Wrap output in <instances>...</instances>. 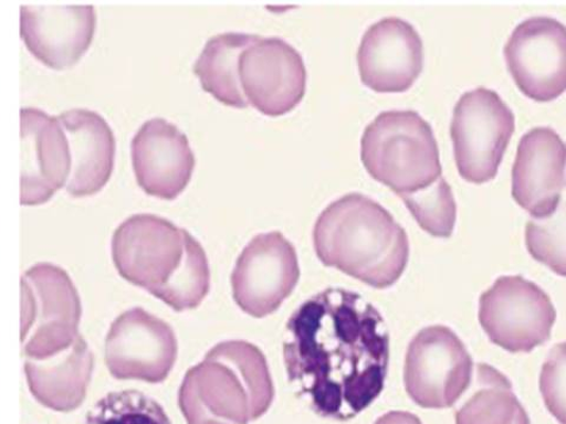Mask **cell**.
Masks as SVG:
<instances>
[{
  "instance_id": "7402d4cb",
  "label": "cell",
  "mask_w": 566,
  "mask_h": 424,
  "mask_svg": "<svg viewBox=\"0 0 566 424\" xmlns=\"http://www.w3.org/2000/svg\"><path fill=\"white\" fill-rule=\"evenodd\" d=\"M475 383L473 395L457 411V424H530L511 382L497 369L478 364Z\"/></svg>"
},
{
  "instance_id": "4316f807",
  "label": "cell",
  "mask_w": 566,
  "mask_h": 424,
  "mask_svg": "<svg viewBox=\"0 0 566 424\" xmlns=\"http://www.w3.org/2000/svg\"><path fill=\"white\" fill-rule=\"evenodd\" d=\"M375 424H422L421 421L409 412H389L382 415Z\"/></svg>"
},
{
  "instance_id": "484cf974",
  "label": "cell",
  "mask_w": 566,
  "mask_h": 424,
  "mask_svg": "<svg viewBox=\"0 0 566 424\" xmlns=\"http://www.w3.org/2000/svg\"><path fill=\"white\" fill-rule=\"evenodd\" d=\"M541 391L545 404L564 424L565 399V347L564 343L555 346L542 370Z\"/></svg>"
},
{
  "instance_id": "52a82bcc",
  "label": "cell",
  "mask_w": 566,
  "mask_h": 424,
  "mask_svg": "<svg viewBox=\"0 0 566 424\" xmlns=\"http://www.w3.org/2000/svg\"><path fill=\"white\" fill-rule=\"evenodd\" d=\"M515 128V114L491 88L476 87L462 95L451 123L459 174L475 184L493 180Z\"/></svg>"
},
{
  "instance_id": "9c48e42d",
  "label": "cell",
  "mask_w": 566,
  "mask_h": 424,
  "mask_svg": "<svg viewBox=\"0 0 566 424\" xmlns=\"http://www.w3.org/2000/svg\"><path fill=\"white\" fill-rule=\"evenodd\" d=\"M556 310L543 289L522 276L495 279L480 299L489 339L510 352H530L551 339Z\"/></svg>"
},
{
  "instance_id": "8992f818",
  "label": "cell",
  "mask_w": 566,
  "mask_h": 424,
  "mask_svg": "<svg viewBox=\"0 0 566 424\" xmlns=\"http://www.w3.org/2000/svg\"><path fill=\"white\" fill-rule=\"evenodd\" d=\"M82 317L78 292L52 263L34 264L22 276V348L25 359L56 356L76 340Z\"/></svg>"
},
{
  "instance_id": "cb8c5ba5",
  "label": "cell",
  "mask_w": 566,
  "mask_h": 424,
  "mask_svg": "<svg viewBox=\"0 0 566 424\" xmlns=\"http://www.w3.org/2000/svg\"><path fill=\"white\" fill-rule=\"evenodd\" d=\"M84 424H172L161 404L137 391L114 392L101 399Z\"/></svg>"
},
{
  "instance_id": "9a60e30c",
  "label": "cell",
  "mask_w": 566,
  "mask_h": 424,
  "mask_svg": "<svg viewBox=\"0 0 566 424\" xmlns=\"http://www.w3.org/2000/svg\"><path fill=\"white\" fill-rule=\"evenodd\" d=\"M132 158L138 186L163 200L179 197L195 168L188 137L161 117L142 124L132 140Z\"/></svg>"
},
{
  "instance_id": "6da1fadb",
  "label": "cell",
  "mask_w": 566,
  "mask_h": 424,
  "mask_svg": "<svg viewBox=\"0 0 566 424\" xmlns=\"http://www.w3.org/2000/svg\"><path fill=\"white\" fill-rule=\"evenodd\" d=\"M283 359L296 395L314 413L348 421L382 393L389 336L381 314L361 295L328 288L291 316Z\"/></svg>"
},
{
  "instance_id": "ac0fdd59",
  "label": "cell",
  "mask_w": 566,
  "mask_h": 424,
  "mask_svg": "<svg viewBox=\"0 0 566 424\" xmlns=\"http://www.w3.org/2000/svg\"><path fill=\"white\" fill-rule=\"evenodd\" d=\"M94 6H22L21 34L32 55L51 68L76 64L93 43Z\"/></svg>"
},
{
  "instance_id": "ffe728a7",
  "label": "cell",
  "mask_w": 566,
  "mask_h": 424,
  "mask_svg": "<svg viewBox=\"0 0 566 424\" xmlns=\"http://www.w3.org/2000/svg\"><path fill=\"white\" fill-rule=\"evenodd\" d=\"M94 356L80 333L76 340L48 359H25L29 389L46 409L69 413L78 409L86 398L94 371Z\"/></svg>"
},
{
  "instance_id": "ba28073f",
  "label": "cell",
  "mask_w": 566,
  "mask_h": 424,
  "mask_svg": "<svg viewBox=\"0 0 566 424\" xmlns=\"http://www.w3.org/2000/svg\"><path fill=\"white\" fill-rule=\"evenodd\" d=\"M473 362L465 344L448 327L420 330L407 349L403 382L421 409H450L468 391Z\"/></svg>"
},
{
  "instance_id": "d4e9b609",
  "label": "cell",
  "mask_w": 566,
  "mask_h": 424,
  "mask_svg": "<svg viewBox=\"0 0 566 424\" xmlns=\"http://www.w3.org/2000/svg\"><path fill=\"white\" fill-rule=\"evenodd\" d=\"M526 247L531 256L554 273L565 275V208L562 201L555 214L526 223Z\"/></svg>"
},
{
  "instance_id": "7c38bea8",
  "label": "cell",
  "mask_w": 566,
  "mask_h": 424,
  "mask_svg": "<svg viewBox=\"0 0 566 424\" xmlns=\"http://www.w3.org/2000/svg\"><path fill=\"white\" fill-rule=\"evenodd\" d=\"M171 327L142 308L116 318L105 340V363L117 380L164 382L176 362Z\"/></svg>"
},
{
  "instance_id": "5b68a950",
  "label": "cell",
  "mask_w": 566,
  "mask_h": 424,
  "mask_svg": "<svg viewBox=\"0 0 566 424\" xmlns=\"http://www.w3.org/2000/svg\"><path fill=\"white\" fill-rule=\"evenodd\" d=\"M367 172L398 197L431 186L442 176L431 124L413 110L380 113L361 137Z\"/></svg>"
},
{
  "instance_id": "2e32d148",
  "label": "cell",
  "mask_w": 566,
  "mask_h": 424,
  "mask_svg": "<svg viewBox=\"0 0 566 424\" xmlns=\"http://www.w3.org/2000/svg\"><path fill=\"white\" fill-rule=\"evenodd\" d=\"M565 187V146L552 128L526 132L512 168V197L533 219L551 218Z\"/></svg>"
},
{
  "instance_id": "30bf717a",
  "label": "cell",
  "mask_w": 566,
  "mask_h": 424,
  "mask_svg": "<svg viewBox=\"0 0 566 424\" xmlns=\"http://www.w3.org/2000/svg\"><path fill=\"white\" fill-rule=\"evenodd\" d=\"M300 278L294 245L280 232L259 234L244 246L232 274L233 297L248 315L275 312Z\"/></svg>"
},
{
  "instance_id": "7a4b0ae2",
  "label": "cell",
  "mask_w": 566,
  "mask_h": 424,
  "mask_svg": "<svg viewBox=\"0 0 566 424\" xmlns=\"http://www.w3.org/2000/svg\"><path fill=\"white\" fill-rule=\"evenodd\" d=\"M313 242L326 267L376 289L396 285L410 256L403 227L381 204L359 192L325 208L315 222Z\"/></svg>"
},
{
  "instance_id": "8fae6325",
  "label": "cell",
  "mask_w": 566,
  "mask_h": 424,
  "mask_svg": "<svg viewBox=\"0 0 566 424\" xmlns=\"http://www.w3.org/2000/svg\"><path fill=\"white\" fill-rule=\"evenodd\" d=\"M239 80L248 104L268 116L290 113L306 94L301 53L280 38H258L241 53Z\"/></svg>"
},
{
  "instance_id": "5bb4252c",
  "label": "cell",
  "mask_w": 566,
  "mask_h": 424,
  "mask_svg": "<svg viewBox=\"0 0 566 424\" xmlns=\"http://www.w3.org/2000/svg\"><path fill=\"white\" fill-rule=\"evenodd\" d=\"M361 82L377 93H403L423 66V44L412 24L386 17L371 24L358 50Z\"/></svg>"
},
{
  "instance_id": "4fadbf2b",
  "label": "cell",
  "mask_w": 566,
  "mask_h": 424,
  "mask_svg": "<svg viewBox=\"0 0 566 424\" xmlns=\"http://www.w3.org/2000/svg\"><path fill=\"white\" fill-rule=\"evenodd\" d=\"M504 56L520 91L531 99L548 102L565 92L566 31L551 17H531L512 31Z\"/></svg>"
},
{
  "instance_id": "277c9868",
  "label": "cell",
  "mask_w": 566,
  "mask_h": 424,
  "mask_svg": "<svg viewBox=\"0 0 566 424\" xmlns=\"http://www.w3.org/2000/svg\"><path fill=\"white\" fill-rule=\"evenodd\" d=\"M274 385L261 350L244 341L212 348L180 389L188 424H248L270 410Z\"/></svg>"
},
{
  "instance_id": "603a6c76",
  "label": "cell",
  "mask_w": 566,
  "mask_h": 424,
  "mask_svg": "<svg viewBox=\"0 0 566 424\" xmlns=\"http://www.w3.org/2000/svg\"><path fill=\"white\" fill-rule=\"evenodd\" d=\"M420 227L430 235L449 239L457 221V204L451 186L440 176L431 186L399 197Z\"/></svg>"
},
{
  "instance_id": "d6986e66",
  "label": "cell",
  "mask_w": 566,
  "mask_h": 424,
  "mask_svg": "<svg viewBox=\"0 0 566 424\" xmlns=\"http://www.w3.org/2000/svg\"><path fill=\"white\" fill-rule=\"evenodd\" d=\"M71 152L65 184L71 197H92L111 180L116 139L109 123L96 112L76 108L59 116Z\"/></svg>"
},
{
  "instance_id": "3957f363",
  "label": "cell",
  "mask_w": 566,
  "mask_h": 424,
  "mask_svg": "<svg viewBox=\"0 0 566 424\" xmlns=\"http://www.w3.org/2000/svg\"><path fill=\"white\" fill-rule=\"evenodd\" d=\"M112 253L119 275L174 310L197 295L206 253L185 229L153 214L133 215L115 230Z\"/></svg>"
},
{
  "instance_id": "e0dca14e",
  "label": "cell",
  "mask_w": 566,
  "mask_h": 424,
  "mask_svg": "<svg viewBox=\"0 0 566 424\" xmlns=\"http://www.w3.org/2000/svg\"><path fill=\"white\" fill-rule=\"evenodd\" d=\"M23 205H40L65 187L71 171L69 141L59 117L21 110Z\"/></svg>"
},
{
  "instance_id": "44dd1931",
  "label": "cell",
  "mask_w": 566,
  "mask_h": 424,
  "mask_svg": "<svg viewBox=\"0 0 566 424\" xmlns=\"http://www.w3.org/2000/svg\"><path fill=\"white\" fill-rule=\"evenodd\" d=\"M259 38L244 32H223L206 43L193 73L199 77L203 91L223 104L247 108L248 102L239 80V60L242 51Z\"/></svg>"
}]
</instances>
